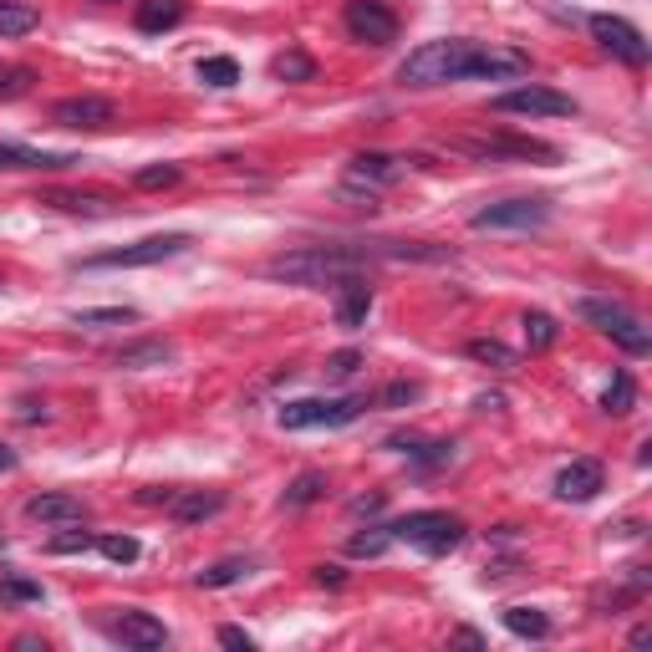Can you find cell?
Instances as JSON below:
<instances>
[{
	"label": "cell",
	"mask_w": 652,
	"mask_h": 652,
	"mask_svg": "<svg viewBox=\"0 0 652 652\" xmlns=\"http://www.w3.org/2000/svg\"><path fill=\"white\" fill-rule=\"evenodd\" d=\"M464 352H469L474 362H484V367H494V373H515V367H520L515 352H510L505 342H494V336H474Z\"/></svg>",
	"instance_id": "cell-25"
},
{
	"label": "cell",
	"mask_w": 652,
	"mask_h": 652,
	"mask_svg": "<svg viewBox=\"0 0 652 652\" xmlns=\"http://www.w3.org/2000/svg\"><path fill=\"white\" fill-rule=\"evenodd\" d=\"M453 153H469V159H541L556 163L560 153L541 138H515V133H494V138H453Z\"/></svg>",
	"instance_id": "cell-7"
},
{
	"label": "cell",
	"mask_w": 652,
	"mask_h": 652,
	"mask_svg": "<svg viewBox=\"0 0 652 652\" xmlns=\"http://www.w3.org/2000/svg\"><path fill=\"white\" fill-rule=\"evenodd\" d=\"M321 494H327V474L307 469V474H296L291 490H286V510H301V505H317Z\"/></svg>",
	"instance_id": "cell-31"
},
{
	"label": "cell",
	"mask_w": 652,
	"mask_h": 652,
	"mask_svg": "<svg viewBox=\"0 0 652 652\" xmlns=\"http://www.w3.org/2000/svg\"><path fill=\"white\" fill-rule=\"evenodd\" d=\"M245 576H250V560L229 556V560H214L210 571H200V586L204 591H220V586H235V581H245Z\"/></svg>",
	"instance_id": "cell-29"
},
{
	"label": "cell",
	"mask_w": 652,
	"mask_h": 652,
	"mask_svg": "<svg viewBox=\"0 0 652 652\" xmlns=\"http://www.w3.org/2000/svg\"><path fill=\"white\" fill-rule=\"evenodd\" d=\"M184 11H189V0H138L133 26L148 31V36H159V31L179 26V21H184Z\"/></svg>",
	"instance_id": "cell-23"
},
{
	"label": "cell",
	"mask_w": 652,
	"mask_h": 652,
	"mask_svg": "<svg viewBox=\"0 0 652 652\" xmlns=\"http://www.w3.org/2000/svg\"><path fill=\"white\" fill-rule=\"evenodd\" d=\"M220 648H241V652H255V638L245 627H220Z\"/></svg>",
	"instance_id": "cell-43"
},
{
	"label": "cell",
	"mask_w": 652,
	"mask_h": 652,
	"mask_svg": "<svg viewBox=\"0 0 652 652\" xmlns=\"http://www.w3.org/2000/svg\"><path fill=\"white\" fill-rule=\"evenodd\" d=\"M189 235H148L138 245H122V250H107V255H93V260H82V270H138V266H163L173 255L189 250Z\"/></svg>",
	"instance_id": "cell-5"
},
{
	"label": "cell",
	"mask_w": 652,
	"mask_h": 652,
	"mask_svg": "<svg viewBox=\"0 0 652 652\" xmlns=\"http://www.w3.org/2000/svg\"><path fill=\"white\" fill-rule=\"evenodd\" d=\"M138 311L133 307H97V311H72V327H87V332H107V327H133Z\"/></svg>",
	"instance_id": "cell-27"
},
{
	"label": "cell",
	"mask_w": 652,
	"mask_h": 652,
	"mask_svg": "<svg viewBox=\"0 0 652 652\" xmlns=\"http://www.w3.org/2000/svg\"><path fill=\"white\" fill-rule=\"evenodd\" d=\"M531 72V56L515 52V46H474V62H469V77L480 82H510V77H525Z\"/></svg>",
	"instance_id": "cell-13"
},
{
	"label": "cell",
	"mask_w": 652,
	"mask_h": 652,
	"mask_svg": "<svg viewBox=\"0 0 652 652\" xmlns=\"http://www.w3.org/2000/svg\"><path fill=\"white\" fill-rule=\"evenodd\" d=\"M15 464H21V459H15V449H11V443H0V474H11Z\"/></svg>",
	"instance_id": "cell-46"
},
{
	"label": "cell",
	"mask_w": 652,
	"mask_h": 652,
	"mask_svg": "<svg viewBox=\"0 0 652 652\" xmlns=\"http://www.w3.org/2000/svg\"><path fill=\"white\" fill-rule=\"evenodd\" d=\"M77 163L72 153H52V148H21V143H0V173H21V169H67Z\"/></svg>",
	"instance_id": "cell-22"
},
{
	"label": "cell",
	"mask_w": 652,
	"mask_h": 652,
	"mask_svg": "<svg viewBox=\"0 0 652 652\" xmlns=\"http://www.w3.org/2000/svg\"><path fill=\"white\" fill-rule=\"evenodd\" d=\"M601 408L612 413V418H622V413L638 408V383H632V373H617L612 377V387L601 393Z\"/></svg>",
	"instance_id": "cell-30"
},
{
	"label": "cell",
	"mask_w": 652,
	"mask_h": 652,
	"mask_svg": "<svg viewBox=\"0 0 652 652\" xmlns=\"http://www.w3.org/2000/svg\"><path fill=\"white\" fill-rule=\"evenodd\" d=\"M648 642H652V627H648V622L632 627V648H648Z\"/></svg>",
	"instance_id": "cell-49"
},
{
	"label": "cell",
	"mask_w": 652,
	"mask_h": 652,
	"mask_svg": "<svg viewBox=\"0 0 652 652\" xmlns=\"http://www.w3.org/2000/svg\"><path fill=\"white\" fill-rule=\"evenodd\" d=\"M336 200H342L346 210H367V214H373L377 210V189H362V184H346V179H342Z\"/></svg>",
	"instance_id": "cell-40"
},
{
	"label": "cell",
	"mask_w": 652,
	"mask_h": 652,
	"mask_svg": "<svg viewBox=\"0 0 652 652\" xmlns=\"http://www.w3.org/2000/svg\"><path fill=\"white\" fill-rule=\"evenodd\" d=\"M480 41L469 36H443V41H424L418 52H408V62L398 67L403 87H443V82H464L469 62H474Z\"/></svg>",
	"instance_id": "cell-2"
},
{
	"label": "cell",
	"mask_w": 652,
	"mask_h": 652,
	"mask_svg": "<svg viewBox=\"0 0 652 652\" xmlns=\"http://www.w3.org/2000/svg\"><path fill=\"white\" fill-rule=\"evenodd\" d=\"M179 179H184L179 163H148V169L133 173V189H148V194H153V189H173Z\"/></svg>",
	"instance_id": "cell-36"
},
{
	"label": "cell",
	"mask_w": 652,
	"mask_h": 652,
	"mask_svg": "<svg viewBox=\"0 0 652 652\" xmlns=\"http://www.w3.org/2000/svg\"><path fill=\"white\" fill-rule=\"evenodd\" d=\"M93 546H97V541L87 531H72V535H56L46 551H52V556H77V551H93Z\"/></svg>",
	"instance_id": "cell-42"
},
{
	"label": "cell",
	"mask_w": 652,
	"mask_h": 652,
	"mask_svg": "<svg viewBox=\"0 0 652 652\" xmlns=\"http://www.w3.org/2000/svg\"><path fill=\"white\" fill-rule=\"evenodd\" d=\"M220 510H225V494L220 490H179L169 500L173 525H204V520H214Z\"/></svg>",
	"instance_id": "cell-18"
},
{
	"label": "cell",
	"mask_w": 652,
	"mask_h": 652,
	"mask_svg": "<svg viewBox=\"0 0 652 652\" xmlns=\"http://www.w3.org/2000/svg\"><path fill=\"white\" fill-rule=\"evenodd\" d=\"M97 551H103L107 560H118V566H133V560H138V541H133V535H103Z\"/></svg>",
	"instance_id": "cell-37"
},
{
	"label": "cell",
	"mask_w": 652,
	"mask_h": 652,
	"mask_svg": "<svg viewBox=\"0 0 652 652\" xmlns=\"http://www.w3.org/2000/svg\"><path fill=\"white\" fill-rule=\"evenodd\" d=\"M362 408H367L362 398H296L276 418H280V428L301 434V428H342L352 418H362Z\"/></svg>",
	"instance_id": "cell-6"
},
{
	"label": "cell",
	"mask_w": 652,
	"mask_h": 652,
	"mask_svg": "<svg viewBox=\"0 0 652 652\" xmlns=\"http://www.w3.org/2000/svg\"><path fill=\"white\" fill-rule=\"evenodd\" d=\"M311 581L332 586V591H336V586H346V576H342V566H317V571H311Z\"/></svg>",
	"instance_id": "cell-44"
},
{
	"label": "cell",
	"mask_w": 652,
	"mask_h": 652,
	"mask_svg": "<svg viewBox=\"0 0 652 652\" xmlns=\"http://www.w3.org/2000/svg\"><path fill=\"white\" fill-rule=\"evenodd\" d=\"M113 638L128 642V648H163L169 642V632H163L159 617H148V612H122L118 622H113Z\"/></svg>",
	"instance_id": "cell-19"
},
{
	"label": "cell",
	"mask_w": 652,
	"mask_h": 652,
	"mask_svg": "<svg viewBox=\"0 0 652 652\" xmlns=\"http://www.w3.org/2000/svg\"><path fill=\"white\" fill-rule=\"evenodd\" d=\"M601 484H607V469L597 459H571V464L556 474V500L566 505H586V500H597Z\"/></svg>",
	"instance_id": "cell-14"
},
{
	"label": "cell",
	"mask_w": 652,
	"mask_h": 652,
	"mask_svg": "<svg viewBox=\"0 0 652 652\" xmlns=\"http://www.w3.org/2000/svg\"><path fill=\"white\" fill-rule=\"evenodd\" d=\"M387 531H393V541H408L424 556H449V551L464 546L469 525L459 515H449V510H413V515L393 520Z\"/></svg>",
	"instance_id": "cell-3"
},
{
	"label": "cell",
	"mask_w": 652,
	"mask_h": 652,
	"mask_svg": "<svg viewBox=\"0 0 652 652\" xmlns=\"http://www.w3.org/2000/svg\"><path fill=\"white\" fill-rule=\"evenodd\" d=\"M346 31L367 46H393L398 41V15L383 0H346Z\"/></svg>",
	"instance_id": "cell-11"
},
{
	"label": "cell",
	"mask_w": 652,
	"mask_h": 652,
	"mask_svg": "<svg viewBox=\"0 0 652 652\" xmlns=\"http://www.w3.org/2000/svg\"><path fill=\"white\" fill-rule=\"evenodd\" d=\"M591 26V41H597L601 52H612L617 62H627V67H648V41H642V31L632 26V21H622V15H591L586 21Z\"/></svg>",
	"instance_id": "cell-8"
},
{
	"label": "cell",
	"mask_w": 652,
	"mask_h": 652,
	"mask_svg": "<svg viewBox=\"0 0 652 652\" xmlns=\"http://www.w3.org/2000/svg\"><path fill=\"white\" fill-rule=\"evenodd\" d=\"M494 113H510V118H571L576 103L556 87H515V93H500L494 97Z\"/></svg>",
	"instance_id": "cell-9"
},
{
	"label": "cell",
	"mask_w": 652,
	"mask_h": 652,
	"mask_svg": "<svg viewBox=\"0 0 652 652\" xmlns=\"http://www.w3.org/2000/svg\"><path fill=\"white\" fill-rule=\"evenodd\" d=\"M576 317L586 321V327H597V332H607L622 352H632V357H648L652 352V332L642 327V317H632V311L622 307V301H601V296H586L581 307H576Z\"/></svg>",
	"instance_id": "cell-4"
},
{
	"label": "cell",
	"mask_w": 652,
	"mask_h": 652,
	"mask_svg": "<svg viewBox=\"0 0 652 652\" xmlns=\"http://www.w3.org/2000/svg\"><path fill=\"white\" fill-rule=\"evenodd\" d=\"M367 311H373V286H367V276L342 280V296H336V327L357 332L362 321H367Z\"/></svg>",
	"instance_id": "cell-21"
},
{
	"label": "cell",
	"mask_w": 652,
	"mask_h": 652,
	"mask_svg": "<svg viewBox=\"0 0 652 652\" xmlns=\"http://www.w3.org/2000/svg\"><path fill=\"white\" fill-rule=\"evenodd\" d=\"M418 398H424V387L418 383H393V387L377 393V408H408V403H418Z\"/></svg>",
	"instance_id": "cell-39"
},
{
	"label": "cell",
	"mask_w": 652,
	"mask_h": 652,
	"mask_svg": "<svg viewBox=\"0 0 652 652\" xmlns=\"http://www.w3.org/2000/svg\"><path fill=\"white\" fill-rule=\"evenodd\" d=\"M453 642H464V648H484V638L474 632V627H459V632H453Z\"/></svg>",
	"instance_id": "cell-45"
},
{
	"label": "cell",
	"mask_w": 652,
	"mask_h": 652,
	"mask_svg": "<svg viewBox=\"0 0 652 652\" xmlns=\"http://www.w3.org/2000/svg\"><path fill=\"white\" fill-rule=\"evenodd\" d=\"M408 173V159L398 153H357L346 163V184H362V189H393Z\"/></svg>",
	"instance_id": "cell-15"
},
{
	"label": "cell",
	"mask_w": 652,
	"mask_h": 652,
	"mask_svg": "<svg viewBox=\"0 0 652 652\" xmlns=\"http://www.w3.org/2000/svg\"><path fill=\"white\" fill-rule=\"evenodd\" d=\"M41 581H26V576H6L0 581V601H41Z\"/></svg>",
	"instance_id": "cell-38"
},
{
	"label": "cell",
	"mask_w": 652,
	"mask_h": 652,
	"mask_svg": "<svg viewBox=\"0 0 652 652\" xmlns=\"http://www.w3.org/2000/svg\"><path fill=\"white\" fill-rule=\"evenodd\" d=\"M31 82H36V72H31V67L0 62V103H15V97H26V93H31Z\"/></svg>",
	"instance_id": "cell-34"
},
{
	"label": "cell",
	"mask_w": 652,
	"mask_h": 652,
	"mask_svg": "<svg viewBox=\"0 0 652 652\" xmlns=\"http://www.w3.org/2000/svg\"><path fill=\"white\" fill-rule=\"evenodd\" d=\"M36 204H52V210H62V214H113L118 210V200L103 194V189H41Z\"/></svg>",
	"instance_id": "cell-16"
},
{
	"label": "cell",
	"mask_w": 652,
	"mask_h": 652,
	"mask_svg": "<svg viewBox=\"0 0 652 652\" xmlns=\"http://www.w3.org/2000/svg\"><path fill=\"white\" fill-rule=\"evenodd\" d=\"M0 286H6V280H0Z\"/></svg>",
	"instance_id": "cell-50"
},
{
	"label": "cell",
	"mask_w": 652,
	"mask_h": 652,
	"mask_svg": "<svg viewBox=\"0 0 652 652\" xmlns=\"http://www.w3.org/2000/svg\"><path fill=\"white\" fill-rule=\"evenodd\" d=\"M270 72H276L280 82H317V62H311L307 52H280L276 62H270Z\"/></svg>",
	"instance_id": "cell-32"
},
{
	"label": "cell",
	"mask_w": 652,
	"mask_h": 652,
	"mask_svg": "<svg viewBox=\"0 0 652 652\" xmlns=\"http://www.w3.org/2000/svg\"><path fill=\"white\" fill-rule=\"evenodd\" d=\"M525 346L531 352H551L556 346V336H560V327H556V317H546V311H525Z\"/></svg>",
	"instance_id": "cell-28"
},
{
	"label": "cell",
	"mask_w": 652,
	"mask_h": 652,
	"mask_svg": "<svg viewBox=\"0 0 652 652\" xmlns=\"http://www.w3.org/2000/svg\"><path fill=\"white\" fill-rule=\"evenodd\" d=\"M41 26V11L26 0H0V36H26Z\"/></svg>",
	"instance_id": "cell-26"
},
{
	"label": "cell",
	"mask_w": 652,
	"mask_h": 652,
	"mask_svg": "<svg viewBox=\"0 0 652 652\" xmlns=\"http://www.w3.org/2000/svg\"><path fill=\"white\" fill-rule=\"evenodd\" d=\"M551 220V200H500L469 214L474 229H541Z\"/></svg>",
	"instance_id": "cell-10"
},
{
	"label": "cell",
	"mask_w": 652,
	"mask_h": 652,
	"mask_svg": "<svg viewBox=\"0 0 652 652\" xmlns=\"http://www.w3.org/2000/svg\"><path fill=\"white\" fill-rule=\"evenodd\" d=\"M200 82H204V87H235V82H241L235 56H204V62H200Z\"/></svg>",
	"instance_id": "cell-35"
},
{
	"label": "cell",
	"mask_w": 652,
	"mask_h": 652,
	"mask_svg": "<svg viewBox=\"0 0 652 652\" xmlns=\"http://www.w3.org/2000/svg\"><path fill=\"white\" fill-rule=\"evenodd\" d=\"M505 627L515 638H531V642L551 638V617L541 607H505Z\"/></svg>",
	"instance_id": "cell-24"
},
{
	"label": "cell",
	"mask_w": 652,
	"mask_h": 652,
	"mask_svg": "<svg viewBox=\"0 0 652 652\" xmlns=\"http://www.w3.org/2000/svg\"><path fill=\"white\" fill-rule=\"evenodd\" d=\"M113 118H118V107L107 103V97H97V93L62 97V103L52 107V122H56V128H82V133H97V128H113Z\"/></svg>",
	"instance_id": "cell-12"
},
{
	"label": "cell",
	"mask_w": 652,
	"mask_h": 652,
	"mask_svg": "<svg viewBox=\"0 0 652 652\" xmlns=\"http://www.w3.org/2000/svg\"><path fill=\"white\" fill-rule=\"evenodd\" d=\"M173 362V342H163V336H143V342H128L113 357V367H122V373H143V367H169Z\"/></svg>",
	"instance_id": "cell-20"
},
{
	"label": "cell",
	"mask_w": 652,
	"mask_h": 652,
	"mask_svg": "<svg viewBox=\"0 0 652 652\" xmlns=\"http://www.w3.org/2000/svg\"><path fill=\"white\" fill-rule=\"evenodd\" d=\"M357 367H362L357 346H346V352H332V357H327V377H336V383H346V377L357 373Z\"/></svg>",
	"instance_id": "cell-41"
},
{
	"label": "cell",
	"mask_w": 652,
	"mask_h": 652,
	"mask_svg": "<svg viewBox=\"0 0 652 652\" xmlns=\"http://www.w3.org/2000/svg\"><path fill=\"white\" fill-rule=\"evenodd\" d=\"M387 546H393V531H387V525H373V531H362V535H352V541H346V556L373 560V556H383Z\"/></svg>",
	"instance_id": "cell-33"
},
{
	"label": "cell",
	"mask_w": 652,
	"mask_h": 652,
	"mask_svg": "<svg viewBox=\"0 0 652 652\" xmlns=\"http://www.w3.org/2000/svg\"><path fill=\"white\" fill-rule=\"evenodd\" d=\"M474 408H484V413H490V408H505V398H500V393H484V398H474Z\"/></svg>",
	"instance_id": "cell-48"
},
{
	"label": "cell",
	"mask_w": 652,
	"mask_h": 652,
	"mask_svg": "<svg viewBox=\"0 0 652 652\" xmlns=\"http://www.w3.org/2000/svg\"><path fill=\"white\" fill-rule=\"evenodd\" d=\"M26 515L41 520V525H82V520H87V505H82L77 494L52 490V494H31Z\"/></svg>",
	"instance_id": "cell-17"
},
{
	"label": "cell",
	"mask_w": 652,
	"mask_h": 652,
	"mask_svg": "<svg viewBox=\"0 0 652 652\" xmlns=\"http://www.w3.org/2000/svg\"><path fill=\"white\" fill-rule=\"evenodd\" d=\"M362 270H367V255L357 245H301V250L276 255L266 276L291 280V286H342Z\"/></svg>",
	"instance_id": "cell-1"
},
{
	"label": "cell",
	"mask_w": 652,
	"mask_h": 652,
	"mask_svg": "<svg viewBox=\"0 0 652 652\" xmlns=\"http://www.w3.org/2000/svg\"><path fill=\"white\" fill-rule=\"evenodd\" d=\"M21 418H26V424H36V418H46V403H21Z\"/></svg>",
	"instance_id": "cell-47"
}]
</instances>
